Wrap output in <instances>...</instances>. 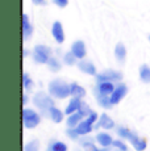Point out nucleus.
<instances>
[{
	"label": "nucleus",
	"instance_id": "obj_1",
	"mask_svg": "<svg viewBox=\"0 0 150 151\" xmlns=\"http://www.w3.org/2000/svg\"><path fill=\"white\" fill-rule=\"evenodd\" d=\"M49 92H50L51 96L57 99H66L69 95H71L70 86L59 79H56L49 83Z\"/></svg>",
	"mask_w": 150,
	"mask_h": 151
},
{
	"label": "nucleus",
	"instance_id": "obj_2",
	"mask_svg": "<svg viewBox=\"0 0 150 151\" xmlns=\"http://www.w3.org/2000/svg\"><path fill=\"white\" fill-rule=\"evenodd\" d=\"M117 134H119L120 137L128 139L137 151H144L146 149V141L145 139H140L137 137V134L132 133L131 130H128L126 127H119V129H117Z\"/></svg>",
	"mask_w": 150,
	"mask_h": 151
},
{
	"label": "nucleus",
	"instance_id": "obj_3",
	"mask_svg": "<svg viewBox=\"0 0 150 151\" xmlns=\"http://www.w3.org/2000/svg\"><path fill=\"white\" fill-rule=\"evenodd\" d=\"M33 103L37 108H40L41 110H46L50 109L54 106V101L50 96H48L44 92H37L33 97Z\"/></svg>",
	"mask_w": 150,
	"mask_h": 151
},
{
	"label": "nucleus",
	"instance_id": "obj_4",
	"mask_svg": "<svg viewBox=\"0 0 150 151\" xmlns=\"http://www.w3.org/2000/svg\"><path fill=\"white\" fill-rule=\"evenodd\" d=\"M40 116L37 114L34 110L32 109H22V122H24V126L28 127V129H33L37 125L40 124Z\"/></svg>",
	"mask_w": 150,
	"mask_h": 151
},
{
	"label": "nucleus",
	"instance_id": "obj_5",
	"mask_svg": "<svg viewBox=\"0 0 150 151\" xmlns=\"http://www.w3.org/2000/svg\"><path fill=\"white\" fill-rule=\"evenodd\" d=\"M50 53L51 50L48 46L37 45L33 50V59L37 63H48L49 59H50Z\"/></svg>",
	"mask_w": 150,
	"mask_h": 151
},
{
	"label": "nucleus",
	"instance_id": "obj_6",
	"mask_svg": "<svg viewBox=\"0 0 150 151\" xmlns=\"http://www.w3.org/2000/svg\"><path fill=\"white\" fill-rule=\"evenodd\" d=\"M96 118H97V114L95 112H91L90 113V116H88L87 118H86L84 121H82L79 125H78L76 127H75V130L78 132V134L79 135H86V134H88V133L92 130V124L96 121Z\"/></svg>",
	"mask_w": 150,
	"mask_h": 151
},
{
	"label": "nucleus",
	"instance_id": "obj_7",
	"mask_svg": "<svg viewBox=\"0 0 150 151\" xmlns=\"http://www.w3.org/2000/svg\"><path fill=\"white\" fill-rule=\"evenodd\" d=\"M115 91V87L111 82H97L95 87V96H109Z\"/></svg>",
	"mask_w": 150,
	"mask_h": 151
},
{
	"label": "nucleus",
	"instance_id": "obj_8",
	"mask_svg": "<svg viewBox=\"0 0 150 151\" xmlns=\"http://www.w3.org/2000/svg\"><path fill=\"white\" fill-rule=\"evenodd\" d=\"M97 82H113V80H121L123 79V74L119 71H112V70H107L103 74L96 75Z\"/></svg>",
	"mask_w": 150,
	"mask_h": 151
},
{
	"label": "nucleus",
	"instance_id": "obj_9",
	"mask_svg": "<svg viewBox=\"0 0 150 151\" xmlns=\"http://www.w3.org/2000/svg\"><path fill=\"white\" fill-rule=\"evenodd\" d=\"M126 87L124 86V84H120L119 87H116V89L113 91V93L111 95V103L112 105H115V104H119L121 101V99L126 95Z\"/></svg>",
	"mask_w": 150,
	"mask_h": 151
},
{
	"label": "nucleus",
	"instance_id": "obj_10",
	"mask_svg": "<svg viewBox=\"0 0 150 151\" xmlns=\"http://www.w3.org/2000/svg\"><path fill=\"white\" fill-rule=\"evenodd\" d=\"M51 33H53V37L58 43H62L65 41V33H63V28L61 25L59 21H56L53 24V28H51Z\"/></svg>",
	"mask_w": 150,
	"mask_h": 151
},
{
	"label": "nucleus",
	"instance_id": "obj_11",
	"mask_svg": "<svg viewBox=\"0 0 150 151\" xmlns=\"http://www.w3.org/2000/svg\"><path fill=\"white\" fill-rule=\"evenodd\" d=\"M71 51L74 53V55L78 59H83L86 55V46L83 41H75L71 46Z\"/></svg>",
	"mask_w": 150,
	"mask_h": 151
},
{
	"label": "nucleus",
	"instance_id": "obj_12",
	"mask_svg": "<svg viewBox=\"0 0 150 151\" xmlns=\"http://www.w3.org/2000/svg\"><path fill=\"white\" fill-rule=\"evenodd\" d=\"M33 33V28L29 24V19H28V14H22V36H24V41H28L29 37Z\"/></svg>",
	"mask_w": 150,
	"mask_h": 151
},
{
	"label": "nucleus",
	"instance_id": "obj_13",
	"mask_svg": "<svg viewBox=\"0 0 150 151\" xmlns=\"http://www.w3.org/2000/svg\"><path fill=\"white\" fill-rule=\"evenodd\" d=\"M78 67L82 72L84 74H88V75H96V68H95L94 63L88 62V60H80Z\"/></svg>",
	"mask_w": 150,
	"mask_h": 151
},
{
	"label": "nucleus",
	"instance_id": "obj_14",
	"mask_svg": "<svg viewBox=\"0 0 150 151\" xmlns=\"http://www.w3.org/2000/svg\"><path fill=\"white\" fill-rule=\"evenodd\" d=\"M83 117H84V114H83L82 112H75L73 113V114H70V117L67 118V125L70 127H75V126H78L80 122H82V120H83Z\"/></svg>",
	"mask_w": 150,
	"mask_h": 151
},
{
	"label": "nucleus",
	"instance_id": "obj_15",
	"mask_svg": "<svg viewBox=\"0 0 150 151\" xmlns=\"http://www.w3.org/2000/svg\"><path fill=\"white\" fill-rule=\"evenodd\" d=\"M80 104H82V101H80L79 97H73L70 100V103H69L67 108H66V114H73V113L78 112L80 108Z\"/></svg>",
	"mask_w": 150,
	"mask_h": 151
},
{
	"label": "nucleus",
	"instance_id": "obj_16",
	"mask_svg": "<svg viewBox=\"0 0 150 151\" xmlns=\"http://www.w3.org/2000/svg\"><path fill=\"white\" fill-rule=\"evenodd\" d=\"M96 141L99 142V145H102L103 147H108L113 143V139L109 134H105V133H100V134L96 135Z\"/></svg>",
	"mask_w": 150,
	"mask_h": 151
},
{
	"label": "nucleus",
	"instance_id": "obj_17",
	"mask_svg": "<svg viewBox=\"0 0 150 151\" xmlns=\"http://www.w3.org/2000/svg\"><path fill=\"white\" fill-rule=\"evenodd\" d=\"M115 55H116V59L119 60L120 63H123L125 60L126 57V49L123 43H117L116 47H115Z\"/></svg>",
	"mask_w": 150,
	"mask_h": 151
},
{
	"label": "nucleus",
	"instance_id": "obj_18",
	"mask_svg": "<svg viewBox=\"0 0 150 151\" xmlns=\"http://www.w3.org/2000/svg\"><path fill=\"white\" fill-rule=\"evenodd\" d=\"M97 126H102V127H104V129H112V127L115 126V122H113V120H112L109 116H107L104 113V114L100 116L99 125H97Z\"/></svg>",
	"mask_w": 150,
	"mask_h": 151
},
{
	"label": "nucleus",
	"instance_id": "obj_19",
	"mask_svg": "<svg viewBox=\"0 0 150 151\" xmlns=\"http://www.w3.org/2000/svg\"><path fill=\"white\" fill-rule=\"evenodd\" d=\"M70 89H71V95H73V97H83L86 96V91L84 88H82V87L79 86V84L76 83H73L70 86Z\"/></svg>",
	"mask_w": 150,
	"mask_h": 151
},
{
	"label": "nucleus",
	"instance_id": "obj_20",
	"mask_svg": "<svg viewBox=\"0 0 150 151\" xmlns=\"http://www.w3.org/2000/svg\"><path fill=\"white\" fill-rule=\"evenodd\" d=\"M49 113H50V118L54 121L56 124H59V122H62V120H63V113L61 112L59 109H57V108H50L49 109Z\"/></svg>",
	"mask_w": 150,
	"mask_h": 151
},
{
	"label": "nucleus",
	"instance_id": "obj_21",
	"mask_svg": "<svg viewBox=\"0 0 150 151\" xmlns=\"http://www.w3.org/2000/svg\"><path fill=\"white\" fill-rule=\"evenodd\" d=\"M140 78L144 83H150V67L148 65H142L140 67Z\"/></svg>",
	"mask_w": 150,
	"mask_h": 151
},
{
	"label": "nucleus",
	"instance_id": "obj_22",
	"mask_svg": "<svg viewBox=\"0 0 150 151\" xmlns=\"http://www.w3.org/2000/svg\"><path fill=\"white\" fill-rule=\"evenodd\" d=\"M96 99H97V103H99V105L103 106V108L109 109L112 106L111 97H108V96H96Z\"/></svg>",
	"mask_w": 150,
	"mask_h": 151
},
{
	"label": "nucleus",
	"instance_id": "obj_23",
	"mask_svg": "<svg viewBox=\"0 0 150 151\" xmlns=\"http://www.w3.org/2000/svg\"><path fill=\"white\" fill-rule=\"evenodd\" d=\"M75 59H76V57L74 55L73 51H70V53L65 54V57H63V63L67 66H73V65H75Z\"/></svg>",
	"mask_w": 150,
	"mask_h": 151
},
{
	"label": "nucleus",
	"instance_id": "obj_24",
	"mask_svg": "<svg viewBox=\"0 0 150 151\" xmlns=\"http://www.w3.org/2000/svg\"><path fill=\"white\" fill-rule=\"evenodd\" d=\"M38 147H40V142L37 139H34V141L25 145L24 151H38Z\"/></svg>",
	"mask_w": 150,
	"mask_h": 151
},
{
	"label": "nucleus",
	"instance_id": "obj_25",
	"mask_svg": "<svg viewBox=\"0 0 150 151\" xmlns=\"http://www.w3.org/2000/svg\"><path fill=\"white\" fill-rule=\"evenodd\" d=\"M48 65H49V67H50L51 71H58V70L61 68L59 62L56 59V58H50V59H49V62H48Z\"/></svg>",
	"mask_w": 150,
	"mask_h": 151
},
{
	"label": "nucleus",
	"instance_id": "obj_26",
	"mask_svg": "<svg viewBox=\"0 0 150 151\" xmlns=\"http://www.w3.org/2000/svg\"><path fill=\"white\" fill-rule=\"evenodd\" d=\"M50 147L53 149V151H67V146L62 142H54Z\"/></svg>",
	"mask_w": 150,
	"mask_h": 151
},
{
	"label": "nucleus",
	"instance_id": "obj_27",
	"mask_svg": "<svg viewBox=\"0 0 150 151\" xmlns=\"http://www.w3.org/2000/svg\"><path fill=\"white\" fill-rule=\"evenodd\" d=\"M22 86H24L25 89H29L30 86H33V83H32V80L29 79L28 74H24V75H22Z\"/></svg>",
	"mask_w": 150,
	"mask_h": 151
},
{
	"label": "nucleus",
	"instance_id": "obj_28",
	"mask_svg": "<svg viewBox=\"0 0 150 151\" xmlns=\"http://www.w3.org/2000/svg\"><path fill=\"white\" fill-rule=\"evenodd\" d=\"M79 112H82V113H83V114H84V116H90V113L92 112V110H91L90 108H88V105H87V104L82 103V104H80Z\"/></svg>",
	"mask_w": 150,
	"mask_h": 151
},
{
	"label": "nucleus",
	"instance_id": "obj_29",
	"mask_svg": "<svg viewBox=\"0 0 150 151\" xmlns=\"http://www.w3.org/2000/svg\"><path fill=\"white\" fill-rule=\"evenodd\" d=\"M112 145H113L116 149H119L120 151H128V147H126L125 145H124L123 142H120V141H113V143Z\"/></svg>",
	"mask_w": 150,
	"mask_h": 151
},
{
	"label": "nucleus",
	"instance_id": "obj_30",
	"mask_svg": "<svg viewBox=\"0 0 150 151\" xmlns=\"http://www.w3.org/2000/svg\"><path fill=\"white\" fill-rule=\"evenodd\" d=\"M67 135H69V137H70L71 139H76L79 134H78V132H76L75 129H69V130H67Z\"/></svg>",
	"mask_w": 150,
	"mask_h": 151
},
{
	"label": "nucleus",
	"instance_id": "obj_31",
	"mask_svg": "<svg viewBox=\"0 0 150 151\" xmlns=\"http://www.w3.org/2000/svg\"><path fill=\"white\" fill-rule=\"evenodd\" d=\"M54 4L58 5L59 8H65L69 4V0H54Z\"/></svg>",
	"mask_w": 150,
	"mask_h": 151
},
{
	"label": "nucleus",
	"instance_id": "obj_32",
	"mask_svg": "<svg viewBox=\"0 0 150 151\" xmlns=\"http://www.w3.org/2000/svg\"><path fill=\"white\" fill-rule=\"evenodd\" d=\"M83 146H84V150L86 151H100V150H97L92 143H84Z\"/></svg>",
	"mask_w": 150,
	"mask_h": 151
},
{
	"label": "nucleus",
	"instance_id": "obj_33",
	"mask_svg": "<svg viewBox=\"0 0 150 151\" xmlns=\"http://www.w3.org/2000/svg\"><path fill=\"white\" fill-rule=\"evenodd\" d=\"M28 103V96L27 95H22V104H27Z\"/></svg>",
	"mask_w": 150,
	"mask_h": 151
},
{
	"label": "nucleus",
	"instance_id": "obj_34",
	"mask_svg": "<svg viewBox=\"0 0 150 151\" xmlns=\"http://www.w3.org/2000/svg\"><path fill=\"white\" fill-rule=\"evenodd\" d=\"M32 1H33L34 4H42V3H44L45 0H32Z\"/></svg>",
	"mask_w": 150,
	"mask_h": 151
},
{
	"label": "nucleus",
	"instance_id": "obj_35",
	"mask_svg": "<svg viewBox=\"0 0 150 151\" xmlns=\"http://www.w3.org/2000/svg\"><path fill=\"white\" fill-rule=\"evenodd\" d=\"M48 151H53V149H51V147H50V149H49V150H48Z\"/></svg>",
	"mask_w": 150,
	"mask_h": 151
},
{
	"label": "nucleus",
	"instance_id": "obj_36",
	"mask_svg": "<svg viewBox=\"0 0 150 151\" xmlns=\"http://www.w3.org/2000/svg\"><path fill=\"white\" fill-rule=\"evenodd\" d=\"M149 41H150V36H149Z\"/></svg>",
	"mask_w": 150,
	"mask_h": 151
}]
</instances>
